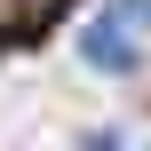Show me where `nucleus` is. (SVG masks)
Here are the masks:
<instances>
[{
  "label": "nucleus",
  "mask_w": 151,
  "mask_h": 151,
  "mask_svg": "<svg viewBox=\"0 0 151 151\" xmlns=\"http://www.w3.org/2000/svg\"><path fill=\"white\" fill-rule=\"evenodd\" d=\"M80 56H88L96 72H135V32H127L119 16H96V24L80 32Z\"/></svg>",
  "instance_id": "f257e3e1"
},
{
  "label": "nucleus",
  "mask_w": 151,
  "mask_h": 151,
  "mask_svg": "<svg viewBox=\"0 0 151 151\" xmlns=\"http://www.w3.org/2000/svg\"><path fill=\"white\" fill-rule=\"evenodd\" d=\"M64 0H0V24H16V32H32V24H48Z\"/></svg>",
  "instance_id": "f03ea898"
}]
</instances>
